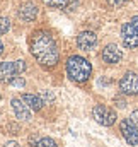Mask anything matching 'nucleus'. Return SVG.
I'll use <instances>...</instances> for the list:
<instances>
[{
    "label": "nucleus",
    "mask_w": 138,
    "mask_h": 147,
    "mask_svg": "<svg viewBox=\"0 0 138 147\" xmlns=\"http://www.w3.org/2000/svg\"><path fill=\"white\" fill-rule=\"evenodd\" d=\"M29 48H31V53L39 65L55 67L58 63L60 51H58V46H56L53 36L48 31L41 29V31L33 33L31 39H29Z\"/></svg>",
    "instance_id": "f257e3e1"
},
{
    "label": "nucleus",
    "mask_w": 138,
    "mask_h": 147,
    "mask_svg": "<svg viewBox=\"0 0 138 147\" xmlns=\"http://www.w3.org/2000/svg\"><path fill=\"white\" fill-rule=\"evenodd\" d=\"M92 72V67L90 63L84 58V57H78V55H72L67 60V74L72 80L75 82H85Z\"/></svg>",
    "instance_id": "f03ea898"
},
{
    "label": "nucleus",
    "mask_w": 138,
    "mask_h": 147,
    "mask_svg": "<svg viewBox=\"0 0 138 147\" xmlns=\"http://www.w3.org/2000/svg\"><path fill=\"white\" fill-rule=\"evenodd\" d=\"M26 70V62L24 60H17V62H2L0 63V82L3 84H10L15 75Z\"/></svg>",
    "instance_id": "7ed1b4c3"
},
{
    "label": "nucleus",
    "mask_w": 138,
    "mask_h": 147,
    "mask_svg": "<svg viewBox=\"0 0 138 147\" xmlns=\"http://www.w3.org/2000/svg\"><path fill=\"white\" fill-rule=\"evenodd\" d=\"M92 116L96 118L97 123H101L104 127H111L116 121V113L111 108L104 106V105H96L94 110H92Z\"/></svg>",
    "instance_id": "20e7f679"
},
{
    "label": "nucleus",
    "mask_w": 138,
    "mask_h": 147,
    "mask_svg": "<svg viewBox=\"0 0 138 147\" xmlns=\"http://www.w3.org/2000/svg\"><path fill=\"white\" fill-rule=\"evenodd\" d=\"M119 130L125 137V140L130 144V146H138V128L137 123L131 120V118H126L119 123Z\"/></svg>",
    "instance_id": "39448f33"
},
{
    "label": "nucleus",
    "mask_w": 138,
    "mask_h": 147,
    "mask_svg": "<svg viewBox=\"0 0 138 147\" xmlns=\"http://www.w3.org/2000/svg\"><path fill=\"white\" fill-rule=\"evenodd\" d=\"M119 89L126 96H137L138 94V75L135 72H126L119 80Z\"/></svg>",
    "instance_id": "423d86ee"
},
{
    "label": "nucleus",
    "mask_w": 138,
    "mask_h": 147,
    "mask_svg": "<svg viewBox=\"0 0 138 147\" xmlns=\"http://www.w3.org/2000/svg\"><path fill=\"white\" fill-rule=\"evenodd\" d=\"M121 38L126 48H137L138 46V28L133 26L131 22L123 24L121 28Z\"/></svg>",
    "instance_id": "0eeeda50"
},
{
    "label": "nucleus",
    "mask_w": 138,
    "mask_h": 147,
    "mask_svg": "<svg viewBox=\"0 0 138 147\" xmlns=\"http://www.w3.org/2000/svg\"><path fill=\"white\" fill-rule=\"evenodd\" d=\"M77 45H78L80 50L90 51V50H94L96 45H97V36H96L92 31H82V33L77 36Z\"/></svg>",
    "instance_id": "6e6552de"
},
{
    "label": "nucleus",
    "mask_w": 138,
    "mask_h": 147,
    "mask_svg": "<svg viewBox=\"0 0 138 147\" xmlns=\"http://www.w3.org/2000/svg\"><path fill=\"white\" fill-rule=\"evenodd\" d=\"M17 16H19V19L24 21V22L34 21L36 16H38V7H36V3L34 2H24V3L19 7Z\"/></svg>",
    "instance_id": "1a4fd4ad"
},
{
    "label": "nucleus",
    "mask_w": 138,
    "mask_h": 147,
    "mask_svg": "<svg viewBox=\"0 0 138 147\" xmlns=\"http://www.w3.org/2000/svg\"><path fill=\"white\" fill-rule=\"evenodd\" d=\"M121 50L116 46V45H107V46H104L102 50V60L106 63H109V65H114V63H118L119 60H121Z\"/></svg>",
    "instance_id": "9d476101"
},
{
    "label": "nucleus",
    "mask_w": 138,
    "mask_h": 147,
    "mask_svg": "<svg viewBox=\"0 0 138 147\" xmlns=\"http://www.w3.org/2000/svg\"><path fill=\"white\" fill-rule=\"evenodd\" d=\"M12 110H14V113H15L17 118H21V120H24V121L31 120V110H29V106H27L22 99L14 98V99H12Z\"/></svg>",
    "instance_id": "9b49d317"
},
{
    "label": "nucleus",
    "mask_w": 138,
    "mask_h": 147,
    "mask_svg": "<svg viewBox=\"0 0 138 147\" xmlns=\"http://www.w3.org/2000/svg\"><path fill=\"white\" fill-rule=\"evenodd\" d=\"M31 110L34 111H39L43 108V105H44V101H43V98L41 96H36V94H22V98H21Z\"/></svg>",
    "instance_id": "f8f14e48"
},
{
    "label": "nucleus",
    "mask_w": 138,
    "mask_h": 147,
    "mask_svg": "<svg viewBox=\"0 0 138 147\" xmlns=\"http://www.w3.org/2000/svg\"><path fill=\"white\" fill-rule=\"evenodd\" d=\"M44 5L48 7H53V9H63V7H68L70 0H43Z\"/></svg>",
    "instance_id": "ddd939ff"
},
{
    "label": "nucleus",
    "mask_w": 138,
    "mask_h": 147,
    "mask_svg": "<svg viewBox=\"0 0 138 147\" xmlns=\"http://www.w3.org/2000/svg\"><path fill=\"white\" fill-rule=\"evenodd\" d=\"M36 147H58V146H56V142H55L53 139L44 137V139H39V142H38Z\"/></svg>",
    "instance_id": "4468645a"
},
{
    "label": "nucleus",
    "mask_w": 138,
    "mask_h": 147,
    "mask_svg": "<svg viewBox=\"0 0 138 147\" xmlns=\"http://www.w3.org/2000/svg\"><path fill=\"white\" fill-rule=\"evenodd\" d=\"M9 29H10V21L7 17H0V36L5 34Z\"/></svg>",
    "instance_id": "2eb2a0df"
},
{
    "label": "nucleus",
    "mask_w": 138,
    "mask_h": 147,
    "mask_svg": "<svg viewBox=\"0 0 138 147\" xmlns=\"http://www.w3.org/2000/svg\"><path fill=\"white\" fill-rule=\"evenodd\" d=\"M41 98H43V101H53L55 99V96H53L51 91H43L41 92Z\"/></svg>",
    "instance_id": "dca6fc26"
},
{
    "label": "nucleus",
    "mask_w": 138,
    "mask_h": 147,
    "mask_svg": "<svg viewBox=\"0 0 138 147\" xmlns=\"http://www.w3.org/2000/svg\"><path fill=\"white\" fill-rule=\"evenodd\" d=\"M10 84H12V86H17V87H22V86H24V79H19V77H15V79H14Z\"/></svg>",
    "instance_id": "f3484780"
},
{
    "label": "nucleus",
    "mask_w": 138,
    "mask_h": 147,
    "mask_svg": "<svg viewBox=\"0 0 138 147\" xmlns=\"http://www.w3.org/2000/svg\"><path fill=\"white\" fill-rule=\"evenodd\" d=\"M5 128H7V130H10L9 134H19V127H17V125H7Z\"/></svg>",
    "instance_id": "a211bd4d"
},
{
    "label": "nucleus",
    "mask_w": 138,
    "mask_h": 147,
    "mask_svg": "<svg viewBox=\"0 0 138 147\" xmlns=\"http://www.w3.org/2000/svg\"><path fill=\"white\" fill-rule=\"evenodd\" d=\"M109 2V5H113V7H121L123 3H125V0H107Z\"/></svg>",
    "instance_id": "6ab92c4d"
},
{
    "label": "nucleus",
    "mask_w": 138,
    "mask_h": 147,
    "mask_svg": "<svg viewBox=\"0 0 138 147\" xmlns=\"http://www.w3.org/2000/svg\"><path fill=\"white\" fill-rule=\"evenodd\" d=\"M38 142H39V139H38V135H31V137H29V144H31V146H38Z\"/></svg>",
    "instance_id": "aec40b11"
},
{
    "label": "nucleus",
    "mask_w": 138,
    "mask_h": 147,
    "mask_svg": "<svg viewBox=\"0 0 138 147\" xmlns=\"http://www.w3.org/2000/svg\"><path fill=\"white\" fill-rule=\"evenodd\" d=\"M114 101L118 103V108H125V106H126V103H125V99H121V98H116Z\"/></svg>",
    "instance_id": "412c9836"
},
{
    "label": "nucleus",
    "mask_w": 138,
    "mask_h": 147,
    "mask_svg": "<svg viewBox=\"0 0 138 147\" xmlns=\"http://www.w3.org/2000/svg\"><path fill=\"white\" fill-rule=\"evenodd\" d=\"M131 120H133V121H135V123L138 125V110L131 113Z\"/></svg>",
    "instance_id": "4be33fe9"
},
{
    "label": "nucleus",
    "mask_w": 138,
    "mask_h": 147,
    "mask_svg": "<svg viewBox=\"0 0 138 147\" xmlns=\"http://www.w3.org/2000/svg\"><path fill=\"white\" fill-rule=\"evenodd\" d=\"M5 147H21V146H19L17 142H14V140H12V142H7V144H5Z\"/></svg>",
    "instance_id": "5701e85b"
},
{
    "label": "nucleus",
    "mask_w": 138,
    "mask_h": 147,
    "mask_svg": "<svg viewBox=\"0 0 138 147\" xmlns=\"http://www.w3.org/2000/svg\"><path fill=\"white\" fill-rule=\"evenodd\" d=\"M130 22H131L133 26H137V28H138V16H135V17H131V21H130Z\"/></svg>",
    "instance_id": "b1692460"
},
{
    "label": "nucleus",
    "mask_w": 138,
    "mask_h": 147,
    "mask_svg": "<svg viewBox=\"0 0 138 147\" xmlns=\"http://www.w3.org/2000/svg\"><path fill=\"white\" fill-rule=\"evenodd\" d=\"M3 53V45H2V41H0V55Z\"/></svg>",
    "instance_id": "393cba45"
},
{
    "label": "nucleus",
    "mask_w": 138,
    "mask_h": 147,
    "mask_svg": "<svg viewBox=\"0 0 138 147\" xmlns=\"http://www.w3.org/2000/svg\"><path fill=\"white\" fill-rule=\"evenodd\" d=\"M0 99H2V96H0Z\"/></svg>",
    "instance_id": "a878e982"
}]
</instances>
